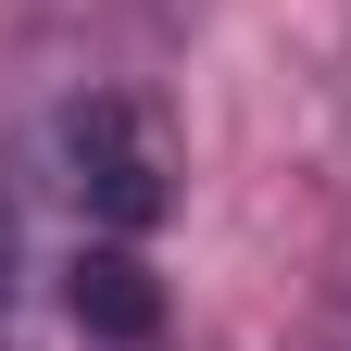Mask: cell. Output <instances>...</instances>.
<instances>
[{"label":"cell","mask_w":351,"mask_h":351,"mask_svg":"<svg viewBox=\"0 0 351 351\" xmlns=\"http://www.w3.org/2000/svg\"><path fill=\"white\" fill-rule=\"evenodd\" d=\"M63 176H75V201L101 213V226H151V213L176 201V138H163L151 101L88 88V101L63 113Z\"/></svg>","instance_id":"cell-1"},{"label":"cell","mask_w":351,"mask_h":351,"mask_svg":"<svg viewBox=\"0 0 351 351\" xmlns=\"http://www.w3.org/2000/svg\"><path fill=\"white\" fill-rule=\"evenodd\" d=\"M75 326H88V339H151V326H163L151 263H138V251H88V263H75Z\"/></svg>","instance_id":"cell-2"},{"label":"cell","mask_w":351,"mask_h":351,"mask_svg":"<svg viewBox=\"0 0 351 351\" xmlns=\"http://www.w3.org/2000/svg\"><path fill=\"white\" fill-rule=\"evenodd\" d=\"M0 351H13V189H0Z\"/></svg>","instance_id":"cell-3"},{"label":"cell","mask_w":351,"mask_h":351,"mask_svg":"<svg viewBox=\"0 0 351 351\" xmlns=\"http://www.w3.org/2000/svg\"><path fill=\"white\" fill-rule=\"evenodd\" d=\"M326 351H351V263H339V301H326Z\"/></svg>","instance_id":"cell-4"}]
</instances>
